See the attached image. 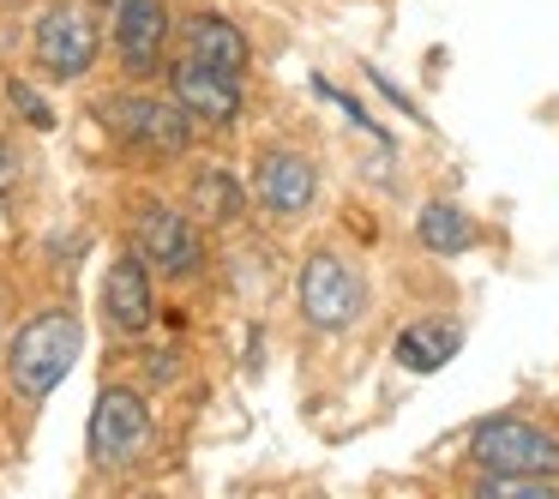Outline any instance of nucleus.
<instances>
[{
  "instance_id": "1",
  "label": "nucleus",
  "mask_w": 559,
  "mask_h": 499,
  "mask_svg": "<svg viewBox=\"0 0 559 499\" xmlns=\"http://www.w3.org/2000/svg\"><path fill=\"white\" fill-rule=\"evenodd\" d=\"M79 349H85V319H79L73 307H43V313H31L25 325L13 331L7 355H0L7 391H13L19 403H31V409L49 403L55 385L73 373Z\"/></svg>"
},
{
  "instance_id": "2",
  "label": "nucleus",
  "mask_w": 559,
  "mask_h": 499,
  "mask_svg": "<svg viewBox=\"0 0 559 499\" xmlns=\"http://www.w3.org/2000/svg\"><path fill=\"white\" fill-rule=\"evenodd\" d=\"M97 115L115 133V145L133 151V157H145V163H175V157H187V145H193V115H187L175 97H157V91H145V85L103 97Z\"/></svg>"
},
{
  "instance_id": "3",
  "label": "nucleus",
  "mask_w": 559,
  "mask_h": 499,
  "mask_svg": "<svg viewBox=\"0 0 559 499\" xmlns=\"http://www.w3.org/2000/svg\"><path fill=\"white\" fill-rule=\"evenodd\" d=\"M463 458L493 475H547V482H559V433L518 409L481 415L463 439Z\"/></svg>"
},
{
  "instance_id": "4",
  "label": "nucleus",
  "mask_w": 559,
  "mask_h": 499,
  "mask_svg": "<svg viewBox=\"0 0 559 499\" xmlns=\"http://www.w3.org/2000/svg\"><path fill=\"white\" fill-rule=\"evenodd\" d=\"M103 55V25L91 0H49L31 25V67L49 85H79Z\"/></svg>"
},
{
  "instance_id": "5",
  "label": "nucleus",
  "mask_w": 559,
  "mask_h": 499,
  "mask_svg": "<svg viewBox=\"0 0 559 499\" xmlns=\"http://www.w3.org/2000/svg\"><path fill=\"white\" fill-rule=\"evenodd\" d=\"M373 289L355 271V259H343L337 247H313L301 259V277H295V307L313 331H349L355 319L367 313Z\"/></svg>"
},
{
  "instance_id": "6",
  "label": "nucleus",
  "mask_w": 559,
  "mask_h": 499,
  "mask_svg": "<svg viewBox=\"0 0 559 499\" xmlns=\"http://www.w3.org/2000/svg\"><path fill=\"white\" fill-rule=\"evenodd\" d=\"M133 247L163 283H193L205 271V235L187 205L169 199H139L133 205Z\"/></svg>"
},
{
  "instance_id": "7",
  "label": "nucleus",
  "mask_w": 559,
  "mask_h": 499,
  "mask_svg": "<svg viewBox=\"0 0 559 499\" xmlns=\"http://www.w3.org/2000/svg\"><path fill=\"white\" fill-rule=\"evenodd\" d=\"M157 421H151V403L133 385H103L91 403V427H85V451L97 470H133L145 463Z\"/></svg>"
},
{
  "instance_id": "8",
  "label": "nucleus",
  "mask_w": 559,
  "mask_h": 499,
  "mask_svg": "<svg viewBox=\"0 0 559 499\" xmlns=\"http://www.w3.org/2000/svg\"><path fill=\"white\" fill-rule=\"evenodd\" d=\"M247 193H253L259 217L301 223L319 205V163L301 145H259L253 169H247Z\"/></svg>"
},
{
  "instance_id": "9",
  "label": "nucleus",
  "mask_w": 559,
  "mask_h": 499,
  "mask_svg": "<svg viewBox=\"0 0 559 499\" xmlns=\"http://www.w3.org/2000/svg\"><path fill=\"white\" fill-rule=\"evenodd\" d=\"M169 37H175V19H169V0H127L115 7V61L133 85H151V79L169 73Z\"/></svg>"
},
{
  "instance_id": "10",
  "label": "nucleus",
  "mask_w": 559,
  "mask_h": 499,
  "mask_svg": "<svg viewBox=\"0 0 559 499\" xmlns=\"http://www.w3.org/2000/svg\"><path fill=\"white\" fill-rule=\"evenodd\" d=\"M163 79H169V97L193 115V127H211V133H229V127L241 121V109H247L241 79L223 73V67L193 61V55H175Z\"/></svg>"
},
{
  "instance_id": "11",
  "label": "nucleus",
  "mask_w": 559,
  "mask_h": 499,
  "mask_svg": "<svg viewBox=\"0 0 559 499\" xmlns=\"http://www.w3.org/2000/svg\"><path fill=\"white\" fill-rule=\"evenodd\" d=\"M151 277H157V271L139 259V247H127V253L109 259V271H103V319H109L115 337H145L151 331V319H157Z\"/></svg>"
},
{
  "instance_id": "12",
  "label": "nucleus",
  "mask_w": 559,
  "mask_h": 499,
  "mask_svg": "<svg viewBox=\"0 0 559 499\" xmlns=\"http://www.w3.org/2000/svg\"><path fill=\"white\" fill-rule=\"evenodd\" d=\"M181 55H193V61H205V67H223V73H235V79L253 67L247 31L235 25V19H223V13H193L181 25Z\"/></svg>"
},
{
  "instance_id": "13",
  "label": "nucleus",
  "mask_w": 559,
  "mask_h": 499,
  "mask_svg": "<svg viewBox=\"0 0 559 499\" xmlns=\"http://www.w3.org/2000/svg\"><path fill=\"white\" fill-rule=\"evenodd\" d=\"M247 205H253V193H247V187L235 181L229 169H217V163L193 169V187H187V211H193L199 223H211V229H235V223L247 217Z\"/></svg>"
},
{
  "instance_id": "14",
  "label": "nucleus",
  "mask_w": 559,
  "mask_h": 499,
  "mask_svg": "<svg viewBox=\"0 0 559 499\" xmlns=\"http://www.w3.org/2000/svg\"><path fill=\"white\" fill-rule=\"evenodd\" d=\"M457 349H463L457 319H415V325L397 331V367H409V373H439Z\"/></svg>"
},
{
  "instance_id": "15",
  "label": "nucleus",
  "mask_w": 559,
  "mask_h": 499,
  "mask_svg": "<svg viewBox=\"0 0 559 499\" xmlns=\"http://www.w3.org/2000/svg\"><path fill=\"white\" fill-rule=\"evenodd\" d=\"M415 241L427 247V253H469L475 247V217L463 205H451V199H427L421 217H415Z\"/></svg>"
},
{
  "instance_id": "16",
  "label": "nucleus",
  "mask_w": 559,
  "mask_h": 499,
  "mask_svg": "<svg viewBox=\"0 0 559 499\" xmlns=\"http://www.w3.org/2000/svg\"><path fill=\"white\" fill-rule=\"evenodd\" d=\"M475 494H487V499H554L559 482H547V475H493V470H475Z\"/></svg>"
},
{
  "instance_id": "17",
  "label": "nucleus",
  "mask_w": 559,
  "mask_h": 499,
  "mask_svg": "<svg viewBox=\"0 0 559 499\" xmlns=\"http://www.w3.org/2000/svg\"><path fill=\"white\" fill-rule=\"evenodd\" d=\"M19 181V157H13V145H7V139H0V193H7V187Z\"/></svg>"
},
{
  "instance_id": "18",
  "label": "nucleus",
  "mask_w": 559,
  "mask_h": 499,
  "mask_svg": "<svg viewBox=\"0 0 559 499\" xmlns=\"http://www.w3.org/2000/svg\"><path fill=\"white\" fill-rule=\"evenodd\" d=\"M13 103H19V109H31V121H37V127H49V109H43V103L31 97L25 85H13Z\"/></svg>"
},
{
  "instance_id": "19",
  "label": "nucleus",
  "mask_w": 559,
  "mask_h": 499,
  "mask_svg": "<svg viewBox=\"0 0 559 499\" xmlns=\"http://www.w3.org/2000/svg\"><path fill=\"white\" fill-rule=\"evenodd\" d=\"M91 7H103V13H115V7H127V0H91Z\"/></svg>"
}]
</instances>
